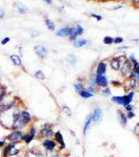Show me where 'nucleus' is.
Listing matches in <instances>:
<instances>
[{"label": "nucleus", "mask_w": 139, "mask_h": 157, "mask_svg": "<svg viewBox=\"0 0 139 157\" xmlns=\"http://www.w3.org/2000/svg\"><path fill=\"white\" fill-rule=\"evenodd\" d=\"M55 135V131L53 129V125L49 124H44L42 126V128L38 131L37 138L38 139H45V138H53Z\"/></svg>", "instance_id": "f257e3e1"}, {"label": "nucleus", "mask_w": 139, "mask_h": 157, "mask_svg": "<svg viewBox=\"0 0 139 157\" xmlns=\"http://www.w3.org/2000/svg\"><path fill=\"white\" fill-rule=\"evenodd\" d=\"M23 131H11V133L6 136V140L8 142H12V144H20L23 142Z\"/></svg>", "instance_id": "f03ea898"}, {"label": "nucleus", "mask_w": 139, "mask_h": 157, "mask_svg": "<svg viewBox=\"0 0 139 157\" xmlns=\"http://www.w3.org/2000/svg\"><path fill=\"white\" fill-rule=\"evenodd\" d=\"M42 148L44 151H57L59 146L53 138H45L42 141Z\"/></svg>", "instance_id": "7ed1b4c3"}, {"label": "nucleus", "mask_w": 139, "mask_h": 157, "mask_svg": "<svg viewBox=\"0 0 139 157\" xmlns=\"http://www.w3.org/2000/svg\"><path fill=\"white\" fill-rule=\"evenodd\" d=\"M119 71L121 72V74H122L123 78H128L129 76H130V74H131V72L133 71V64H132L129 60H127L126 63L121 65L120 70Z\"/></svg>", "instance_id": "20e7f679"}, {"label": "nucleus", "mask_w": 139, "mask_h": 157, "mask_svg": "<svg viewBox=\"0 0 139 157\" xmlns=\"http://www.w3.org/2000/svg\"><path fill=\"white\" fill-rule=\"evenodd\" d=\"M91 116H92V120H93V124L97 125V124L102 123V117H104V112H102V110L100 107H96L92 111Z\"/></svg>", "instance_id": "39448f33"}, {"label": "nucleus", "mask_w": 139, "mask_h": 157, "mask_svg": "<svg viewBox=\"0 0 139 157\" xmlns=\"http://www.w3.org/2000/svg\"><path fill=\"white\" fill-rule=\"evenodd\" d=\"M95 82L98 88H106L110 83L106 74H95Z\"/></svg>", "instance_id": "423d86ee"}, {"label": "nucleus", "mask_w": 139, "mask_h": 157, "mask_svg": "<svg viewBox=\"0 0 139 157\" xmlns=\"http://www.w3.org/2000/svg\"><path fill=\"white\" fill-rule=\"evenodd\" d=\"M53 139H55V142L58 144L59 150H60V151H64V150L66 149V144H65V141H64V136H63V134L61 133V131L55 132Z\"/></svg>", "instance_id": "0eeeda50"}, {"label": "nucleus", "mask_w": 139, "mask_h": 157, "mask_svg": "<svg viewBox=\"0 0 139 157\" xmlns=\"http://www.w3.org/2000/svg\"><path fill=\"white\" fill-rule=\"evenodd\" d=\"M20 120H21L26 127L27 126H30V124H32L33 122V115L30 114L27 110L23 109L21 111V113H20Z\"/></svg>", "instance_id": "6e6552de"}, {"label": "nucleus", "mask_w": 139, "mask_h": 157, "mask_svg": "<svg viewBox=\"0 0 139 157\" xmlns=\"http://www.w3.org/2000/svg\"><path fill=\"white\" fill-rule=\"evenodd\" d=\"M71 31H72V27L71 26H64V27H61L60 29L55 31V36L60 37V38H66V37L70 36Z\"/></svg>", "instance_id": "1a4fd4ad"}, {"label": "nucleus", "mask_w": 139, "mask_h": 157, "mask_svg": "<svg viewBox=\"0 0 139 157\" xmlns=\"http://www.w3.org/2000/svg\"><path fill=\"white\" fill-rule=\"evenodd\" d=\"M35 52L37 53V56L41 59H45L48 55V49L43 45H36L35 46Z\"/></svg>", "instance_id": "9d476101"}, {"label": "nucleus", "mask_w": 139, "mask_h": 157, "mask_svg": "<svg viewBox=\"0 0 139 157\" xmlns=\"http://www.w3.org/2000/svg\"><path fill=\"white\" fill-rule=\"evenodd\" d=\"M116 113H117V118H118V122H119V124L121 125V127H127V125H128V117H127L126 113L123 112L121 109H117V111H116Z\"/></svg>", "instance_id": "9b49d317"}, {"label": "nucleus", "mask_w": 139, "mask_h": 157, "mask_svg": "<svg viewBox=\"0 0 139 157\" xmlns=\"http://www.w3.org/2000/svg\"><path fill=\"white\" fill-rule=\"evenodd\" d=\"M108 69L107 63L104 62V61H100V62L97 63L96 69H95V74H106Z\"/></svg>", "instance_id": "f8f14e48"}, {"label": "nucleus", "mask_w": 139, "mask_h": 157, "mask_svg": "<svg viewBox=\"0 0 139 157\" xmlns=\"http://www.w3.org/2000/svg\"><path fill=\"white\" fill-rule=\"evenodd\" d=\"M93 124V120H92V116H91V113L88 114L86 116V119H85V123H84V127H83V133L84 135H86L88 133V131L89 129L91 128V125Z\"/></svg>", "instance_id": "ddd939ff"}, {"label": "nucleus", "mask_w": 139, "mask_h": 157, "mask_svg": "<svg viewBox=\"0 0 139 157\" xmlns=\"http://www.w3.org/2000/svg\"><path fill=\"white\" fill-rule=\"evenodd\" d=\"M135 90H130L127 94H124V102H123V107H126L128 105L132 104L134 99V97H135Z\"/></svg>", "instance_id": "4468645a"}, {"label": "nucleus", "mask_w": 139, "mask_h": 157, "mask_svg": "<svg viewBox=\"0 0 139 157\" xmlns=\"http://www.w3.org/2000/svg\"><path fill=\"white\" fill-rule=\"evenodd\" d=\"M138 85V81L133 80V78H127V81L124 82V87L128 90H135Z\"/></svg>", "instance_id": "2eb2a0df"}, {"label": "nucleus", "mask_w": 139, "mask_h": 157, "mask_svg": "<svg viewBox=\"0 0 139 157\" xmlns=\"http://www.w3.org/2000/svg\"><path fill=\"white\" fill-rule=\"evenodd\" d=\"M84 89H86L85 88V83L82 81V80H80L79 78V80L74 83V90H75L76 93L80 94L83 90H84Z\"/></svg>", "instance_id": "dca6fc26"}, {"label": "nucleus", "mask_w": 139, "mask_h": 157, "mask_svg": "<svg viewBox=\"0 0 139 157\" xmlns=\"http://www.w3.org/2000/svg\"><path fill=\"white\" fill-rule=\"evenodd\" d=\"M26 155H27V157H45V155L43 154L42 152L40 151V150H36V149L28 150Z\"/></svg>", "instance_id": "f3484780"}, {"label": "nucleus", "mask_w": 139, "mask_h": 157, "mask_svg": "<svg viewBox=\"0 0 139 157\" xmlns=\"http://www.w3.org/2000/svg\"><path fill=\"white\" fill-rule=\"evenodd\" d=\"M110 67L112 68L113 70H120V63L118 61V58H113L110 60Z\"/></svg>", "instance_id": "a211bd4d"}, {"label": "nucleus", "mask_w": 139, "mask_h": 157, "mask_svg": "<svg viewBox=\"0 0 139 157\" xmlns=\"http://www.w3.org/2000/svg\"><path fill=\"white\" fill-rule=\"evenodd\" d=\"M89 44V42L87 39H76L75 41L73 42V46L75 48H82V47L86 46V45Z\"/></svg>", "instance_id": "6ab92c4d"}, {"label": "nucleus", "mask_w": 139, "mask_h": 157, "mask_svg": "<svg viewBox=\"0 0 139 157\" xmlns=\"http://www.w3.org/2000/svg\"><path fill=\"white\" fill-rule=\"evenodd\" d=\"M111 102L116 105H119V106H123L124 95H114V97H111Z\"/></svg>", "instance_id": "aec40b11"}, {"label": "nucleus", "mask_w": 139, "mask_h": 157, "mask_svg": "<svg viewBox=\"0 0 139 157\" xmlns=\"http://www.w3.org/2000/svg\"><path fill=\"white\" fill-rule=\"evenodd\" d=\"M10 60L13 62L14 65L16 66H22V61H21V57H19L17 55H12L10 56Z\"/></svg>", "instance_id": "412c9836"}, {"label": "nucleus", "mask_w": 139, "mask_h": 157, "mask_svg": "<svg viewBox=\"0 0 139 157\" xmlns=\"http://www.w3.org/2000/svg\"><path fill=\"white\" fill-rule=\"evenodd\" d=\"M80 97H82V99H91V97H93L95 95L94 93H92V92H90L89 90H87V89H84L83 91L81 92V93L79 94Z\"/></svg>", "instance_id": "4be33fe9"}, {"label": "nucleus", "mask_w": 139, "mask_h": 157, "mask_svg": "<svg viewBox=\"0 0 139 157\" xmlns=\"http://www.w3.org/2000/svg\"><path fill=\"white\" fill-rule=\"evenodd\" d=\"M16 8H17V10H18L19 13L22 14V15L27 12V6L22 2H17L16 3Z\"/></svg>", "instance_id": "5701e85b"}, {"label": "nucleus", "mask_w": 139, "mask_h": 157, "mask_svg": "<svg viewBox=\"0 0 139 157\" xmlns=\"http://www.w3.org/2000/svg\"><path fill=\"white\" fill-rule=\"evenodd\" d=\"M26 132H27V133H28L30 136H33L34 138H37L38 130H37V128H36V126L30 125V126H29V127H28V130H27Z\"/></svg>", "instance_id": "b1692460"}, {"label": "nucleus", "mask_w": 139, "mask_h": 157, "mask_svg": "<svg viewBox=\"0 0 139 157\" xmlns=\"http://www.w3.org/2000/svg\"><path fill=\"white\" fill-rule=\"evenodd\" d=\"M45 25H46V27H47L49 31H55V24L53 23V20H50V19H46V20H45Z\"/></svg>", "instance_id": "393cba45"}, {"label": "nucleus", "mask_w": 139, "mask_h": 157, "mask_svg": "<svg viewBox=\"0 0 139 157\" xmlns=\"http://www.w3.org/2000/svg\"><path fill=\"white\" fill-rule=\"evenodd\" d=\"M66 60H67V62H68L69 64H71V65H75L76 62H77V58L74 55H68L67 58H66Z\"/></svg>", "instance_id": "a878e982"}, {"label": "nucleus", "mask_w": 139, "mask_h": 157, "mask_svg": "<svg viewBox=\"0 0 139 157\" xmlns=\"http://www.w3.org/2000/svg\"><path fill=\"white\" fill-rule=\"evenodd\" d=\"M45 157H60V153L59 151H45L44 153Z\"/></svg>", "instance_id": "bb28decb"}, {"label": "nucleus", "mask_w": 139, "mask_h": 157, "mask_svg": "<svg viewBox=\"0 0 139 157\" xmlns=\"http://www.w3.org/2000/svg\"><path fill=\"white\" fill-rule=\"evenodd\" d=\"M34 76L35 78H38V80H45V74L42 70H37L34 73Z\"/></svg>", "instance_id": "cd10ccee"}, {"label": "nucleus", "mask_w": 139, "mask_h": 157, "mask_svg": "<svg viewBox=\"0 0 139 157\" xmlns=\"http://www.w3.org/2000/svg\"><path fill=\"white\" fill-rule=\"evenodd\" d=\"M77 37H79V35H77V33H76L75 28L72 27V31H71V34H70V36H69V39H70V41L74 42L76 39H77Z\"/></svg>", "instance_id": "c85d7f7f"}, {"label": "nucleus", "mask_w": 139, "mask_h": 157, "mask_svg": "<svg viewBox=\"0 0 139 157\" xmlns=\"http://www.w3.org/2000/svg\"><path fill=\"white\" fill-rule=\"evenodd\" d=\"M104 43H105L106 45H111L114 43V38H112V37L110 36H106L105 38H104Z\"/></svg>", "instance_id": "c756f323"}, {"label": "nucleus", "mask_w": 139, "mask_h": 157, "mask_svg": "<svg viewBox=\"0 0 139 157\" xmlns=\"http://www.w3.org/2000/svg\"><path fill=\"white\" fill-rule=\"evenodd\" d=\"M100 94L102 97H109V95H111V89L109 87L102 88V90H100Z\"/></svg>", "instance_id": "7c9ffc66"}, {"label": "nucleus", "mask_w": 139, "mask_h": 157, "mask_svg": "<svg viewBox=\"0 0 139 157\" xmlns=\"http://www.w3.org/2000/svg\"><path fill=\"white\" fill-rule=\"evenodd\" d=\"M74 28H75L76 33H77V35H79V36H82V35L84 34V31H85L84 27H83V26H81L80 24H76V25L74 26Z\"/></svg>", "instance_id": "2f4dec72"}, {"label": "nucleus", "mask_w": 139, "mask_h": 157, "mask_svg": "<svg viewBox=\"0 0 139 157\" xmlns=\"http://www.w3.org/2000/svg\"><path fill=\"white\" fill-rule=\"evenodd\" d=\"M62 110H63V112L65 113L67 116H72V110H71L69 107H67V106H63Z\"/></svg>", "instance_id": "473e14b6"}, {"label": "nucleus", "mask_w": 139, "mask_h": 157, "mask_svg": "<svg viewBox=\"0 0 139 157\" xmlns=\"http://www.w3.org/2000/svg\"><path fill=\"white\" fill-rule=\"evenodd\" d=\"M128 78H133V80H136V81H139V74L136 72V71H132L131 74H130V76H129Z\"/></svg>", "instance_id": "72a5a7b5"}, {"label": "nucleus", "mask_w": 139, "mask_h": 157, "mask_svg": "<svg viewBox=\"0 0 139 157\" xmlns=\"http://www.w3.org/2000/svg\"><path fill=\"white\" fill-rule=\"evenodd\" d=\"M126 115H127V117H128V119H133V118L136 116V114H135V112H134V111L126 112Z\"/></svg>", "instance_id": "f704fd0d"}, {"label": "nucleus", "mask_w": 139, "mask_h": 157, "mask_svg": "<svg viewBox=\"0 0 139 157\" xmlns=\"http://www.w3.org/2000/svg\"><path fill=\"white\" fill-rule=\"evenodd\" d=\"M128 60L130 61V62L133 64V63H135V62H137V60H136V57H135V53H131V55L129 56L128 57Z\"/></svg>", "instance_id": "c9c22d12"}, {"label": "nucleus", "mask_w": 139, "mask_h": 157, "mask_svg": "<svg viewBox=\"0 0 139 157\" xmlns=\"http://www.w3.org/2000/svg\"><path fill=\"white\" fill-rule=\"evenodd\" d=\"M122 42H123L122 37H115V38H114V43H115V44H121Z\"/></svg>", "instance_id": "e433bc0d"}, {"label": "nucleus", "mask_w": 139, "mask_h": 157, "mask_svg": "<svg viewBox=\"0 0 139 157\" xmlns=\"http://www.w3.org/2000/svg\"><path fill=\"white\" fill-rule=\"evenodd\" d=\"M124 108V110H126V112H130V111H134V105L130 104L128 105V106H126V107H123Z\"/></svg>", "instance_id": "4c0bfd02"}, {"label": "nucleus", "mask_w": 139, "mask_h": 157, "mask_svg": "<svg viewBox=\"0 0 139 157\" xmlns=\"http://www.w3.org/2000/svg\"><path fill=\"white\" fill-rule=\"evenodd\" d=\"M10 41H11V38H10V37H6V38H3V39L1 40L0 43H1V45H6V44H8Z\"/></svg>", "instance_id": "58836bf2"}, {"label": "nucleus", "mask_w": 139, "mask_h": 157, "mask_svg": "<svg viewBox=\"0 0 139 157\" xmlns=\"http://www.w3.org/2000/svg\"><path fill=\"white\" fill-rule=\"evenodd\" d=\"M8 144V140L6 139H0V149H3Z\"/></svg>", "instance_id": "ea45409f"}, {"label": "nucleus", "mask_w": 139, "mask_h": 157, "mask_svg": "<svg viewBox=\"0 0 139 157\" xmlns=\"http://www.w3.org/2000/svg\"><path fill=\"white\" fill-rule=\"evenodd\" d=\"M91 17L92 18H94L95 20H97V21H100L102 19V17L100 15H97V14H91Z\"/></svg>", "instance_id": "a19ab883"}, {"label": "nucleus", "mask_w": 139, "mask_h": 157, "mask_svg": "<svg viewBox=\"0 0 139 157\" xmlns=\"http://www.w3.org/2000/svg\"><path fill=\"white\" fill-rule=\"evenodd\" d=\"M134 133L136 134L137 136H139V123L136 124V126L134 127Z\"/></svg>", "instance_id": "79ce46f5"}, {"label": "nucleus", "mask_w": 139, "mask_h": 157, "mask_svg": "<svg viewBox=\"0 0 139 157\" xmlns=\"http://www.w3.org/2000/svg\"><path fill=\"white\" fill-rule=\"evenodd\" d=\"M111 83H112L113 86H121V85H122V83L119 81H112Z\"/></svg>", "instance_id": "37998d69"}, {"label": "nucleus", "mask_w": 139, "mask_h": 157, "mask_svg": "<svg viewBox=\"0 0 139 157\" xmlns=\"http://www.w3.org/2000/svg\"><path fill=\"white\" fill-rule=\"evenodd\" d=\"M4 17H6V12L2 8H0V19H3Z\"/></svg>", "instance_id": "c03bdc74"}, {"label": "nucleus", "mask_w": 139, "mask_h": 157, "mask_svg": "<svg viewBox=\"0 0 139 157\" xmlns=\"http://www.w3.org/2000/svg\"><path fill=\"white\" fill-rule=\"evenodd\" d=\"M46 4H53V0H43Z\"/></svg>", "instance_id": "a18cd8bd"}, {"label": "nucleus", "mask_w": 139, "mask_h": 157, "mask_svg": "<svg viewBox=\"0 0 139 157\" xmlns=\"http://www.w3.org/2000/svg\"><path fill=\"white\" fill-rule=\"evenodd\" d=\"M132 3L134 5H139V0H132Z\"/></svg>", "instance_id": "49530a36"}, {"label": "nucleus", "mask_w": 139, "mask_h": 157, "mask_svg": "<svg viewBox=\"0 0 139 157\" xmlns=\"http://www.w3.org/2000/svg\"><path fill=\"white\" fill-rule=\"evenodd\" d=\"M133 70H134V71H136V72H137V73H138V74H139V65L137 66V67H135V68H134Z\"/></svg>", "instance_id": "de8ad7c7"}, {"label": "nucleus", "mask_w": 139, "mask_h": 157, "mask_svg": "<svg viewBox=\"0 0 139 157\" xmlns=\"http://www.w3.org/2000/svg\"><path fill=\"white\" fill-rule=\"evenodd\" d=\"M128 48H129L128 46H121V47H119L118 49H128Z\"/></svg>", "instance_id": "09e8293b"}, {"label": "nucleus", "mask_w": 139, "mask_h": 157, "mask_svg": "<svg viewBox=\"0 0 139 157\" xmlns=\"http://www.w3.org/2000/svg\"><path fill=\"white\" fill-rule=\"evenodd\" d=\"M122 8V5H118V6H116V8H114L113 10H118V8Z\"/></svg>", "instance_id": "8fccbe9b"}, {"label": "nucleus", "mask_w": 139, "mask_h": 157, "mask_svg": "<svg viewBox=\"0 0 139 157\" xmlns=\"http://www.w3.org/2000/svg\"><path fill=\"white\" fill-rule=\"evenodd\" d=\"M134 42H136V43H139V40L138 39H135V40H133Z\"/></svg>", "instance_id": "3c124183"}, {"label": "nucleus", "mask_w": 139, "mask_h": 157, "mask_svg": "<svg viewBox=\"0 0 139 157\" xmlns=\"http://www.w3.org/2000/svg\"><path fill=\"white\" fill-rule=\"evenodd\" d=\"M70 133H71V135H75V133H74L73 131H70Z\"/></svg>", "instance_id": "603ef678"}, {"label": "nucleus", "mask_w": 139, "mask_h": 157, "mask_svg": "<svg viewBox=\"0 0 139 157\" xmlns=\"http://www.w3.org/2000/svg\"><path fill=\"white\" fill-rule=\"evenodd\" d=\"M17 157H27V155H25V156H17Z\"/></svg>", "instance_id": "864d4df0"}, {"label": "nucleus", "mask_w": 139, "mask_h": 157, "mask_svg": "<svg viewBox=\"0 0 139 157\" xmlns=\"http://www.w3.org/2000/svg\"><path fill=\"white\" fill-rule=\"evenodd\" d=\"M1 86H2V85H1V83H0V87H1Z\"/></svg>", "instance_id": "5fc2aeb1"}, {"label": "nucleus", "mask_w": 139, "mask_h": 157, "mask_svg": "<svg viewBox=\"0 0 139 157\" xmlns=\"http://www.w3.org/2000/svg\"><path fill=\"white\" fill-rule=\"evenodd\" d=\"M138 85H139V81H138Z\"/></svg>", "instance_id": "6e6d98bb"}]
</instances>
